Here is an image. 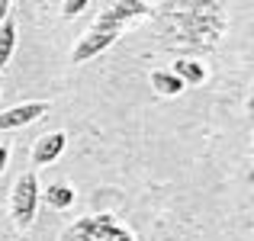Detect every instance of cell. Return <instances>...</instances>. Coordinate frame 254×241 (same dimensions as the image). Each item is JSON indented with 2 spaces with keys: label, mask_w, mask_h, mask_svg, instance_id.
<instances>
[{
  "label": "cell",
  "mask_w": 254,
  "mask_h": 241,
  "mask_svg": "<svg viewBox=\"0 0 254 241\" xmlns=\"http://www.w3.org/2000/svg\"><path fill=\"white\" fill-rule=\"evenodd\" d=\"M148 23L158 49L177 55H209L229 32V10L225 0H158Z\"/></svg>",
  "instance_id": "cell-1"
},
{
  "label": "cell",
  "mask_w": 254,
  "mask_h": 241,
  "mask_svg": "<svg viewBox=\"0 0 254 241\" xmlns=\"http://www.w3.org/2000/svg\"><path fill=\"white\" fill-rule=\"evenodd\" d=\"M58 241H135L129 225H123L113 212H93L64 225Z\"/></svg>",
  "instance_id": "cell-2"
},
{
  "label": "cell",
  "mask_w": 254,
  "mask_h": 241,
  "mask_svg": "<svg viewBox=\"0 0 254 241\" xmlns=\"http://www.w3.org/2000/svg\"><path fill=\"white\" fill-rule=\"evenodd\" d=\"M39 177L36 171H26L13 180L10 186V199H6V209H10V222L16 232H29L36 225V212H39Z\"/></svg>",
  "instance_id": "cell-3"
},
{
  "label": "cell",
  "mask_w": 254,
  "mask_h": 241,
  "mask_svg": "<svg viewBox=\"0 0 254 241\" xmlns=\"http://www.w3.org/2000/svg\"><path fill=\"white\" fill-rule=\"evenodd\" d=\"M148 16H151V3H148V0H113V3H106L103 10L97 13V19H93L90 26L113 29V32H119V36H123L126 29L145 23Z\"/></svg>",
  "instance_id": "cell-4"
},
{
  "label": "cell",
  "mask_w": 254,
  "mask_h": 241,
  "mask_svg": "<svg viewBox=\"0 0 254 241\" xmlns=\"http://www.w3.org/2000/svg\"><path fill=\"white\" fill-rule=\"evenodd\" d=\"M119 42V32L113 29H100V26H87L81 32V39L74 42V49H71V64H87L93 61V58H100L103 52H110L113 45Z\"/></svg>",
  "instance_id": "cell-5"
},
{
  "label": "cell",
  "mask_w": 254,
  "mask_h": 241,
  "mask_svg": "<svg viewBox=\"0 0 254 241\" xmlns=\"http://www.w3.org/2000/svg\"><path fill=\"white\" fill-rule=\"evenodd\" d=\"M52 110L49 100H29V103H16L10 110L0 113V132H13V129H26V125L39 122L45 113Z\"/></svg>",
  "instance_id": "cell-6"
},
{
  "label": "cell",
  "mask_w": 254,
  "mask_h": 241,
  "mask_svg": "<svg viewBox=\"0 0 254 241\" xmlns=\"http://www.w3.org/2000/svg\"><path fill=\"white\" fill-rule=\"evenodd\" d=\"M64 148H68V132L55 129V132H45V135H39L36 142H32V155H29L32 171L55 164V161L64 155Z\"/></svg>",
  "instance_id": "cell-7"
},
{
  "label": "cell",
  "mask_w": 254,
  "mask_h": 241,
  "mask_svg": "<svg viewBox=\"0 0 254 241\" xmlns=\"http://www.w3.org/2000/svg\"><path fill=\"white\" fill-rule=\"evenodd\" d=\"M39 203H45L55 212H68L71 206L77 203V190H74V183H68V180H52L45 190H39Z\"/></svg>",
  "instance_id": "cell-8"
},
{
  "label": "cell",
  "mask_w": 254,
  "mask_h": 241,
  "mask_svg": "<svg viewBox=\"0 0 254 241\" xmlns=\"http://www.w3.org/2000/svg\"><path fill=\"white\" fill-rule=\"evenodd\" d=\"M168 71H171V74H177L184 87H199V84L209 80V68H206L199 58H190V55H177Z\"/></svg>",
  "instance_id": "cell-9"
},
{
  "label": "cell",
  "mask_w": 254,
  "mask_h": 241,
  "mask_svg": "<svg viewBox=\"0 0 254 241\" xmlns=\"http://www.w3.org/2000/svg\"><path fill=\"white\" fill-rule=\"evenodd\" d=\"M151 80V90L158 93V97H180V93L187 90L184 84H180V77L177 74H171L168 68H158V71H151L148 74Z\"/></svg>",
  "instance_id": "cell-10"
},
{
  "label": "cell",
  "mask_w": 254,
  "mask_h": 241,
  "mask_svg": "<svg viewBox=\"0 0 254 241\" xmlns=\"http://www.w3.org/2000/svg\"><path fill=\"white\" fill-rule=\"evenodd\" d=\"M16 19L13 16H6L3 23H0V71L10 64V58H13V52H16Z\"/></svg>",
  "instance_id": "cell-11"
},
{
  "label": "cell",
  "mask_w": 254,
  "mask_h": 241,
  "mask_svg": "<svg viewBox=\"0 0 254 241\" xmlns=\"http://www.w3.org/2000/svg\"><path fill=\"white\" fill-rule=\"evenodd\" d=\"M90 3H93V0H62V19H64V23L77 19Z\"/></svg>",
  "instance_id": "cell-12"
},
{
  "label": "cell",
  "mask_w": 254,
  "mask_h": 241,
  "mask_svg": "<svg viewBox=\"0 0 254 241\" xmlns=\"http://www.w3.org/2000/svg\"><path fill=\"white\" fill-rule=\"evenodd\" d=\"M6 164H10V145L0 142V174L6 171Z\"/></svg>",
  "instance_id": "cell-13"
},
{
  "label": "cell",
  "mask_w": 254,
  "mask_h": 241,
  "mask_svg": "<svg viewBox=\"0 0 254 241\" xmlns=\"http://www.w3.org/2000/svg\"><path fill=\"white\" fill-rule=\"evenodd\" d=\"M10 16V0H0V23Z\"/></svg>",
  "instance_id": "cell-14"
},
{
  "label": "cell",
  "mask_w": 254,
  "mask_h": 241,
  "mask_svg": "<svg viewBox=\"0 0 254 241\" xmlns=\"http://www.w3.org/2000/svg\"><path fill=\"white\" fill-rule=\"evenodd\" d=\"M110 3H113V0H110Z\"/></svg>",
  "instance_id": "cell-15"
}]
</instances>
